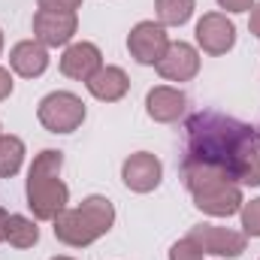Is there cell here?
Returning a JSON list of instances; mask_svg holds the SVG:
<instances>
[{
	"label": "cell",
	"instance_id": "6",
	"mask_svg": "<svg viewBox=\"0 0 260 260\" xmlns=\"http://www.w3.org/2000/svg\"><path fill=\"white\" fill-rule=\"evenodd\" d=\"M167 46H170V37H167V30H164L160 21H139L127 34V49L136 64L154 67L164 58Z\"/></svg>",
	"mask_w": 260,
	"mask_h": 260
},
{
	"label": "cell",
	"instance_id": "18",
	"mask_svg": "<svg viewBox=\"0 0 260 260\" xmlns=\"http://www.w3.org/2000/svg\"><path fill=\"white\" fill-rule=\"evenodd\" d=\"M154 9H157V21L164 27H182L194 15L197 3L194 0H154Z\"/></svg>",
	"mask_w": 260,
	"mask_h": 260
},
{
	"label": "cell",
	"instance_id": "14",
	"mask_svg": "<svg viewBox=\"0 0 260 260\" xmlns=\"http://www.w3.org/2000/svg\"><path fill=\"white\" fill-rule=\"evenodd\" d=\"M9 67L24 79H37L49 70V49L37 40H21L9 52Z\"/></svg>",
	"mask_w": 260,
	"mask_h": 260
},
{
	"label": "cell",
	"instance_id": "26",
	"mask_svg": "<svg viewBox=\"0 0 260 260\" xmlns=\"http://www.w3.org/2000/svg\"><path fill=\"white\" fill-rule=\"evenodd\" d=\"M0 52H3V30H0Z\"/></svg>",
	"mask_w": 260,
	"mask_h": 260
},
{
	"label": "cell",
	"instance_id": "17",
	"mask_svg": "<svg viewBox=\"0 0 260 260\" xmlns=\"http://www.w3.org/2000/svg\"><path fill=\"white\" fill-rule=\"evenodd\" d=\"M24 142L18 136L0 133V179H12L24 164Z\"/></svg>",
	"mask_w": 260,
	"mask_h": 260
},
{
	"label": "cell",
	"instance_id": "23",
	"mask_svg": "<svg viewBox=\"0 0 260 260\" xmlns=\"http://www.w3.org/2000/svg\"><path fill=\"white\" fill-rule=\"evenodd\" d=\"M9 94H12V76L6 67H0V100H6Z\"/></svg>",
	"mask_w": 260,
	"mask_h": 260
},
{
	"label": "cell",
	"instance_id": "20",
	"mask_svg": "<svg viewBox=\"0 0 260 260\" xmlns=\"http://www.w3.org/2000/svg\"><path fill=\"white\" fill-rule=\"evenodd\" d=\"M170 260H203V248L197 245L191 236H185V239H179L170 248Z\"/></svg>",
	"mask_w": 260,
	"mask_h": 260
},
{
	"label": "cell",
	"instance_id": "22",
	"mask_svg": "<svg viewBox=\"0 0 260 260\" xmlns=\"http://www.w3.org/2000/svg\"><path fill=\"white\" fill-rule=\"evenodd\" d=\"M218 6L227 12H248L254 6V0H218Z\"/></svg>",
	"mask_w": 260,
	"mask_h": 260
},
{
	"label": "cell",
	"instance_id": "4",
	"mask_svg": "<svg viewBox=\"0 0 260 260\" xmlns=\"http://www.w3.org/2000/svg\"><path fill=\"white\" fill-rule=\"evenodd\" d=\"M185 188L194 197V206L212 218H230L242 209V185H236L227 173L212 167H185L182 164Z\"/></svg>",
	"mask_w": 260,
	"mask_h": 260
},
{
	"label": "cell",
	"instance_id": "7",
	"mask_svg": "<svg viewBox=\"0 0 260 260\" xmlns=\"http://www.w3.org/2000/svg\"><path fill=\"white\" fill-rule=\"evenodd\" d=\"M197 245L203 248V254H215V257H239L245 251V233L230 230V227H218V224H200L188 233Z\"/></svg>",
	"mask_w": 260,
	"mask_h": 260
},
{
	"label": "cell",
	"instance_id": "8",
	"mask_svg": "<svg viewBox=\"0 0 260 260\" xmlns=\"http://www.w3.org/2000/svg\"><path fill=\"white\" fill-rule=\"evenodd\" d=\"M79 18L76 12H58V9H40L34 15V40L43 43L46 49H58L67 46L76 37Z\"/></svg>",
	"mask_w": 260,
	"mask_h": 260
},
{
	"label": "cell",
	"instance_id": "15",
	"mask_svg": "<svg viewBox=\"0 0 260 260\" xmlns=\"http://www.w3.org/2000/svg\"><path fill=\"white\" fill-rule=\"evenodd\" d=\"M85 85H88L91 97H97V100H103V103H115V100H121V97L127 94L130 79L121 67H100Z\"/></svg>",
	"mask_w": 260,
	"mask_h": 260
},
{
	"label": "cell",
	"instance_id": "11",
	"mask_svg": "<svg viewBox=\"0 0 260 260\" xmlns=\"http://www.w3.org/2000/svg\"><path fill=\"white\" fill-rule=\"evenodd\" d=\"M157 73L167 79V82H191L197 73H200V52H197L191 43H170L164 58L157 61Z\"/></svg>",
	"mask_w": 260,
	"mask_h": 260
},
{
	"label": "cell",
	"instance_id": "2",
	"mask_svg": "<svg viewBox=\"0 0 260 260\" xmlns=\"http://www.w3.org/2000/svg\"><path fill=\"white\" fill-rule=\"evenodd\" d=\"M64 154L55 148H46L34 157L27 173V206L37 221H55L67 209L70 188L61 182Z\"/></svg>",
	"mask_w": 260,
	"mask_h": 260
},
{
	"label": "cell",
	"instance_id": "27",
	"mask_svg": "<svg viewBox=\"0 0 260 260\" xmlns=\"http://www.w3.org/2000/svg\"><path fill=\"white\" fill-rule=\"evenodd\" d=\"M52 260H73V257H52Z\"/></svg>",
	"mask_w": 260,
	"mask_h": 260
},
{
	"label": "cell",
	"instance_id": "9",
	"mask_svg": "<svg viewBox=\"0 0 260 260\" xmlns=\"http://www.w3.org/2000/svg\"><path fill=\"white\" fill-rule=\"evenodd\" d=\"M197 46L206 55H227L236 46V24L224 12H206L197 21Z\"/></svg>",
	"mask_w": 260,
	"mask_h": 260
},
{
	"label": "cell",
	"instance_id": "19",
	"mask_svg": "<svg viewBox=\"0 0 260 260\" xmlns=\"http://www.w3.org/2000/svg\"><path fill=\"white\" fill-rule=\"evenodd\" d=\"M239 215H242V230H245V236H260V197L251 200V203H242Z\"/></svg>",
	"mask_w": 260,
	"mask_h": 260
},
{
	"label": "cell",
	"instance_id": "24",
	"mask_svg": "<svg viewBox=\"0 0 260 260\" xmlns=\"http://www.w3.org/2000/svg\"><path fill=\"white\" fill-rule=\"evenodd\" d=\"M248 27H251V34L260 40V3L251 6V18H248Z\"/></svg>",
	"mask_w": 260,
	"mask_h": 260
},
{
	"label": "cell",
	"instance_id": "16",
	"mask_svg": "<svg viewBox=\"0 0 260 260\" xmlns=\"http://www.w3.org/2000/svg\"><path fill=\"white\" fill-rule=\"evenodd\" d=\"M6 242L12 248H34L40 242V227L24 215H9L6 218Z\"/></svg>",
	"mask_w": 260,
	"mask_h": 260
},
{
	"label": "cell",
	"instance_id": "5",
	"mask_svg": "<svg viewBox=\"0 0 260 260\" xmlns=\"http://www.w3.org/2000/svg\"><path fill=\"white\" fill-rule=\"evenodd\" d=\"M37 118L49 133H73L85 121V103L73 91H52L49 97L40 100Z\"/></svg>",
	"mask_w": 260,
	"mask_h": 260
},
{
	"label": "cell",
	"instance_id": "21",
	"mask_svg": "<svg viewBox=\"0 0 260 260\" xmlns=\"http://www.w3.org/2000/svg\"><path fill=\"white\" fill-rule=\"evenodd\" d=\"M40 9H58V12H76L82 0H37Z\"/></svg>",
	"mask_w": 260,
	"mask_h": 260
},
{
	"label": "cell",
	"instance_id": "1",
	"mask_svg": "<svg viewBox=\"0 0 260 260\" xmlns=\"http://www.w3.org/2000/svg\"><path fill=\"white\" fill-rule=\"evenodd\" d=\"M188 151H185V167H212L221 170L233 179V167L239 160V154L260 139V130L221 115V112H194L188 118Z\"/></svg>",
	"mask_w": 260,
	"mask_h": 260
},
{
	"label": "cell",
	"instance_id": "12",
	"mask_svg": "<svg viewBox=\"0 0 260 260\" xmlns=\"http://www.w3.org/2000/svg\"><path fill=\"white\" fill-rule=\"evenodd\" d=\"M100 67H103V55L94 43H73L61 55V73L76 82H88Z\"/></svg>",
	"mask_w": 260,
	"mask_h": 260
},
{
	"label": "cell",
	"instance_id": "3",
	"mask_svg": "<svg viewBox=\"0 0 260 260\" xmlns=\"http://www.w3.org/2000/svg\"><path fill=\"white\" fill-rule=\"evenodd\" d=\"M55 236L70 248H85L106 236L115 224V206L100 194L85 197L76 209H64L55 221Z\"/></svg>",
	"mask_w": 260,
	"mask_h": 260
},
{
	"label": "cell",
	"instance_id": "10",
	"mask_svg": "<svg viewBox=\"0 0 260 260\" xmlns=\"http://www.w3.org/2000/svg\"><path fill=\"white\" fill-rule=\"evenodd\" d=\"M121 179H124V185H127L133 194H148V191H154L160 185L164 164L154 154H148V151H136V154H130L127 160H124Z\"/></svg>",
	"mask_w": 260,
	"mask_h": 260
},
{
	"label": "cell",
	"instance_id": "25",
	"mask_svg": "<svg viewBox=\"0 0 260 260\" xmlns=\"http://www.w3.org/2000/svg\"><path fill=\"white\" fill-rule=\"evenodd\" d=\"M6 218H9V215L0 209V242H6Z\"/></svg>",
	"mask_w": 260,
	"mask_h": 260
},
{
	"label": "cell",
	"instance_id": "13",
	"mask_svg": "<svg viewBox=\"0 0 260 260\" xmlns=\"http://www.w3.org/2000/svg\"><path fill=\"white\" fill-rule=\"evenodd\" d=\"M185 106H188V97L179 91V88H170V85H160V88H151L148 97H145V109H148V118H154L157 124H173L185 115Z\"/></svg>",
	"mask_w": 260,
	"mask_h": 260
}]
</instances>
